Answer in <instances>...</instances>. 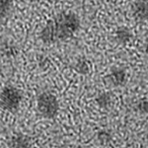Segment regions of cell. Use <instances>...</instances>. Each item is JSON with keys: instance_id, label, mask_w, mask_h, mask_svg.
Returning a JSON list of instances; mask_svg holds the SVG:
<instances>
[{"instance_id": "cell-6", "label": "cell", "mask_w": 148, "mask_h": 148, "mask_svg": "<svg viewBox=\"0 0 148 148\" xmlns=\"http://www.w3.org/2000/svg\"><path fill=\"white\" fill-rule=\"evenodd\" d=\"M133 38L132 32L127 27H120L114 32V40L121 45H126L131 42Z\"/></svg>"}, {"instance_id": "cell-11", "label": "cell", "mask_w": 148, "mask_h": 148, "mask_svg": "<svg viewBox=\"0 0 148 148\" xmlns=\"http://www.w3.org/2000/svg\"><path fill=\"white\" fill-rule=\"evenodd\" d=\"M13 7V0H1V18L5 19L9 16Z\"/></svg>"}, {"instance_id": "cell-5", "label": "cell", "mask_w": 148, "mask_h": 148, "mask_svg": "<svg viewBox=\"0 0 148 148\" xmlns=\"http://www.w3.org/2000/svg\"><path fill=\"white\" fill-rule=\"evenodd\" d=\"M131 11L137 20L148 21V0H136L132 4Z\"/></svg>"}, {"instance_id": "cell-14", "label": "cell", "mask_w": 148, "mask_h": 148, "mask_svg": "<svg viewBox=\"0 0 148 148\" xmlns=\"http://www.w3.org/2000/svg\"><path fill=\"white\" fill-rule=\"evenodd\" d=\"M145 54L148 56V39L146 40V42H145Z\"/></svg>"}, {"instance_id": "cell-2", "label": "cell", "mask_w": 148, "mask_h": 148, "mask_svg": "<svg viewBox=\"0 0 148 148\" xmlns=\"http://www.w3.org/2000/svg\"><path fill=\"white\" fill-rule=\"evenodd\" d=\"M37 109L40 116L47 120H54L59 112V102L53 93L44 91L37 97Z\"/></svg>"}, {"instance_id": "cell-13", "label": "cell", "mask_w": 148, "mask_h": 148, "mask_svg": "<svg viewBox=\"0 0 148 148\" xmlns=\"http://www.w3.org/2000/svg\"><path fill=\"white\" fill-rule=\"evenodd\" d=\"M98 138L99 140L103 143H106V142H109L112 138V133L111 131L107 130H103L101 131L98 132Z\"/></svg>"}, {"instance_id": "cell-7", "label": "cell", "mask_w": 148, "mask_h": 148, "mask_svg": "<svg viewBox=\"0 0 148 148\" xmlns=\"http://www.w3.org/2000/svg\"><path fill=\"white\" fill-rule=\"evenodd\" d=\"M9 146L12 148H28L31 146V139L25 134H16L10 139Z\"/></svg>"}, {"instance_id": "cell-1", "label": "cell", "mask_w": 148, "mask_h": 148, "mask_svg": "<svg viewBox=\"0 0 148 148\" xmlns=\"http://www.w3.org/2000/svg\"><path fill=\"white\" fill-rule=\"evenodd\" d=\"M80 19L72 11H62L49 19L40 32V40L45 45L65 42L80 29Z\"/></svg>"}, {"instance_id": "cell-9", "label": "cell", "mask_w": 148, "mask_h": 148, "mask_svg": "<svg viewBox=\"0 0 148 148\" xmlns=\"http://www.w3.org/2000/svg\"><path fill=\"white\" fill-rule=\"evenodd\" d=\"M112 97L110 96L108 93H102V94L98 95L96 97V104L98 105L100 109L107 110L110 108L112 105Z\"/></svg>"}, {"instance_id": "cell-10", "label": "cell", "mask_w": 148, "mask_h": 148, "mask_svg": "<svg viewBox=\"0 0 148 148\" xmlns=\"http://www.w3.org/2000/svg\"><path fill=\"white\" fill-rule=\"evenodd\" d=\"M74 70L79 74H88L90 72V64L86 58H79L74 63Z\"/></svg>"}, {"instance_id": "cell-3", "label": "cell", "mask_w": 148, "mask_h": 148, "mask_svg": "<svg viewBox=\"0 0 148 148\" xmlns=\"http://www.w3.org/2000/svg\"><path fill=\"white\" fill-rule=\"evenodd\" d=\"M22 100V92L14 85L7 84L2 88L1 96H0V104H1V108L3 110L14 113L21 106Z\"/></svg>"}, {"instance_id": "cell-12", "label": "cell", "mask_w": 148, "mask_h": 148, "mask_svg": "<svg viewBox=\"0 0 148 148\" xmlns=\"http://www.w3.org/2000/svg\"><path fill=\"white\" fill-rule=\"evenodd\" d=\"M135 110L141 114H148V99H142L136 103Z\"/></svg>"}, {"instance_id": "cell-8", "label": "cell", "mask_w": 148, "mask_h": 148, "mask_svg": "<svg viewBox=\"0 0 148 148\" xmlns=\"http://www.w3.org/2000/svg\"><path fill=\"white\" fill-rule=\"evenodd\" d=\"M1 51L3 56L7 57V58H14L17 56L18 54V47L13 45L10 42L7 40H3L1 45Z\"/></svg>"}, {"instance_id": "cell-4", "label": "cell", "mask_w": 148, "mask_h": 148, "mask_svg": "<svg viewBox=\"0 0 148 148\" xmlns=\"http://www.w3.org/2000/svg\"><path fill=\"white\" fill-rule=\"evenodd\" d=\"M109 82L114 87H121L126 83L127 80V74L125 68L121 66H114L110 69L108 74Z\"/></svg>"}]
</instances>
